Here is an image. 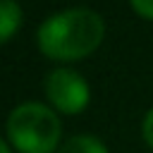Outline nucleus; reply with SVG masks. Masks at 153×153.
I'll use <instances>...</instances> for the list:
<instances>
[{
    "label": "nucleus",
    "mask_w": 153,
    "mask_h": 153,
    "mask_svg": "<svg viewBox=\"0 0 153 153\" xmlns=\"http://www.w3.org/2000/svg\"><path fill=\"white\" fill-rule=\"evenodd\" d=\"M105 22L91 7H65L48 14L36 29L38 50L55 62H76L98 50Z\"/></svg>",
    "instance_id": "1"
},
{
    "label": "nucleus",
    "mask_w": 153,
    "mask_h": 153,
    "mask_svg": "<svg viewBox=\"0 0 153 153\" xmlns=\"http://www.w3.org/2000/svg\"><path fill=\"white\" fill-rule=\"evenodd\" d=\"M7 139L19 153H55L62 143L60 115L38 100H24L14 105L5 122Z\"/></svg>",
    "instance_id": "2"
},
{
    "label": "nucleus",
    "mask_w": 153,
    "mask_h": 153,
    "mask_svg": "<svg viewBox=\"0 0 153 153\" xmlns=\"http://www.w3.org/2000/svg\"><path fill=\"white\" fill-rule=\"evenodd\" d=\"M43 91L48 96V103L55 112L62 115H76L81 110H86L88 100H91V86L84 79V74H79L72 67H57L50 69L45 74L43 81Z\"/></svg>",
    "instance_id": "3"
},
{
    "label": "nucleus",
    "mask_w": 153,
    "mask_h": 153,
    "mask_svg": "<svg viewBox=\"0 0 153 153\" xmlns=\"http://www.w3.org/2000/svg\"><path fill=\"white\" fill-rule=\"evenodd\" d=\"M24 22V10L17 0H0V45L7 43Z\"/></svg>",
    "instance_id": "4"
},
{
    "label": "nucleus",
    "mask_w": 153,
    "mask_h": 153,
    "mask_svg": "<svg viewBox=\"0 0 153 153\" xmlns=\"http://www.w3.org/2000/svg\"><path fill=\"white\" fill-rule=\"evenodd\" d=\"M57 153H108V146L93 134H74L62 141Z\"/></svg>",
    "instance_id": "5"
},
{
    "label": "nucleus",
    "mask_w": 153,
    "mask_h": 153,
    "mask_svg": "<svg viewBox=\"0 0 153 153\" xmlns=\"http://www.w3.org/2000/svg\"><path fill=\"white\" fill-rule=\"evenodd\" d=\"M141 134H143V141L153 148V105L146 110V115L141 120Z\"/></svg>",
    "instance_id": "6"
},
{
    "label": "nucleus",
    "mask_w": 153,
    "mask_h": 153,
    "mask_svg": "<svg viewBox=\"0 0 153 153\" xmlns=\"http://www.w3.org/2000/svg\"><path fill=\"white\" fill-rule=\"evenodd\" d=\"M129 5L143 19H153V0H129Z\"/></svg>",
    "instance_id": "7"
},
{
    "label": "nucleus",
    "mask_w": 153,
    "mask_h": 153,
    "mask_svg": "<svg viewBox=\"0 0 153 153\" xmlns=\"http://www.w3.org/2000/svg\"><path fill=\"white\" fill-rule=\"evenodd\" d=\"M0 153H12V148L7 146V141H5L2 136H0Z\"/></svg>",
    "instance_id": "8"
}]
</instances>
